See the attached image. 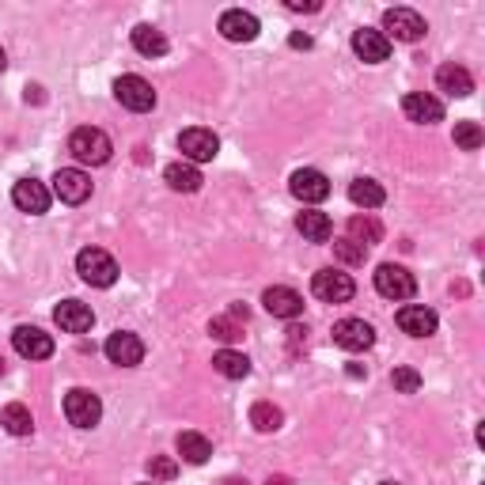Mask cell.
I'll use <instances>...</instances> for the list:
<instances>
[{"instance_id":"cell-27","label":"cell","mask_w":485,"mask_h":485,"mask_svg":"<svg viewBox=\"0 0 485 485\" xmlns=\"http://www.w3.org/2000/svg\"><path fill=\"white\" fill-rule=\"evenodd\" d=\"M179 455L190 466H201L212 455V443L201 436V433H179Z\"/></svg>"},{"instance_id":"cell-3","label":"cell","mask_w":485,"mask_h":485,"mask_svg":"<svg viewBox=\"0 0 485 485\" xmlns=\"http://www.w3.org/2000/svg\"><path fill=\"white\" fill-rule=\"evenodd\" d=\"M65 417H69V425H76V428H96L103 417L99 395L96 390H84V387H73L69 395H65Z\"/></svg>"},{"instance_id":"cell-9","label":"cell","mask_w":485,"mask_h":485,"mask_svg":"<svg viewBox=\"0 0 485 485\" xmlns=\"http://www.w3.org/2000/svg\"><path fill=\"white\" fill-rule=\"evenodd\" d=\"M334 345H342L345 353H364L375 345V330L364 319H342L334 322Z\"/></svg>"},{"instance_id":"cell-32","label":"cell","mask_w":485,"mask_h":485,"mask_svg":"<svg viewBox=\"0 0 485 485\" xmlns=\"http://www.w3.org/2000/svg\"><path fill=\"white\" fill-rule=\"evenodd\" d=\"M455 144L466 148V152L481 148V144H485V133H481L478 121H459V126H455Z\"/></svg>"},{"instance_id":"cell-18","label":"cell","mask_w":485,"mask_h":485,"mask_svg":"<svg viewBox=\"0 0 485 485\" xmlns=\"http://www.w3.org/2000/svg\"><path fill=\"white\" fill-rule=\"evenodd\" d=\"M53 319H58V327L65 334H88L91 322H96V312H91L88 304H80V300H61Z\"/></svg>"},{"instance_id":"cell-17","label":"cell","mask_w":485,"mask_h":485,"mask_svg":"<svg viewBox=\"0 0 485 485\" xmlns=\"http://www.w3.org/2000/svg\"><path fill=\"white\" fill-rule=\"evenodd\" d=\"M398 327L410 338H428V334H436V312L425 304H406L398 312Z\"/></svg>"},{"instance_id":"cell-24","label":"cell","mask_w":485,"mask_h":485,"mask_svg":"<svg viewBox=\"0 0 485 485\" xmlns=\"http://www.w3.org/2000/svg\"><path fill=\"white\" fill-rule=\"evenodd\" d=\"M133 50L144 53V58H164V53H167V38H164V31H156V27L141 23L137 31H133Z\"/></svg>"},{"instance_id":"cell-22","label":"cell","mask_w":485,"mask_h":485,"mask_svg":"<svg viewBox=\"0 0 485 485\" xmlns=\"http://www.w3.org/2000/svg\"><path fill=\"white\" fill-rule=\"evenodd\" d=\"M164 179H167V186L171 190H179V194H194V190H201V171L194 167V164H167V171H164Z\"/></svg>"},{"instance_id":"cell-40","label":"cell","mask_w":485,"mask_h":485,"mask_svg":"<svg viewBox=\"0 0 485 485\" xmlns=\"http://www.w3.org/2000/svg\"><path fill=\"white\" fill-rule=\"evenodd\" d=\"M224 485H247V481H239V478H227Z\"/></svg>"},{"instance_id":"cell-11","label":"cell","mask_w":485,"mask_h":485,"mask_svg":"<svg viewBox=\"0 0 485 485\" xmlns=\"http://www.w3.org/2000/svg\"><path fill=\"white\" fill-rule=\"evenodd\" d=\"M383 31H390L398 42H417V38H425L428 27L413 8H390L383 12Z\"/></svg>"},{"instance_id":"cell-2","label":"cell","mask_w":485,"mask_h":485,"mask_svg":"<svg viewBox=\"0 0 485 485\" xmlns=\"http://www.w3.org/2000/svg\"><path fill=\"white\" fill-rule=\"evenodd\" d=\"M69 152L80 159V164H91V167H99V164H106L111 159V137H106L103 129H96V126H84V129H76L73 137H69Z\"/></svg>"},{"instance_id":"cell-14","label":"cell","mask_w":485,"mask_h":485,"mask_svg":"<svg viewBox=\"0 0 485 485\" xmlns=\"http://www.w3.org/2000/svg\"><path fill=\"white\" fill-rule=\"evenodd\" d=\"M402 111H406V118L417 121V126H436V121H443V103L436 96H428V91H410V96L402 99Z\"/></svg>"},{"instance_id":"cell-41","label":"cell","mask_w":485,"mask_h":485,"mask_svg":"<svg viewBox=\"0 0 485 485\" xmlns=\"http://www.w3.org/2000/svg\"><path fill=\"white\" fill-rule=\"evenodd\" d=\"M0 375H4V360H0Z\"/></svg>"},{"instance_id":"cell-16","label":"cell","mask_w":485,"mask_h":485,"mask_svg":"<svg viewBox=\"0 0 485 485\" xmlns=\"http://www.w3.org/2000/svg\"><path fill=\"white\" fill-rule=\"evenodd\" d=\"M12 201H16L19 212H31V217H42L50 209V190L38 179H19L16 190H12Z\"/></svg>"},{"instance_id":"cell-13","label":"cell","mask_w":485,"mask_h":485,"mask_svg":"<svg viewBox=\"0 0 485 485\" xmlns=\"http://www.w3.org/2000/svg\"><path fill=\"white\" fill-rule=\"evenodd\" d=\"M292 194L300 197L304 205H319V201L330 197V182H327V174H322V171L304 167V171L292 174Z\"/></svg>"},{"instance_id":"cell-25","label":"cell","mask_w":485,"mask_h":485,"mask_svg":"<svg viewBox=\"0 0 485 485\" xmlns=\"http://www.w3.org/2000/svg\"><path fill=\"white\" fill-rule=\"evenodd\" d=\"M212 368H217L224 380H247V375H250V360L242 357V353H235V349H220V353L212 357Z\"/></svg>"},{"instance_id":"cell-43","label":"cell","mask_w":485,"mask_h":485,"mask_svg":"<svg viewBox=\"0 0 485 485\" xmlns=\"http://www.w3.org/2000/svg\"><path fill=\"white\" fill-rule=\"evenodd\" d=\"M144 485H152V481H144Z\"/></svg>"},{"instance_id":"cell-10","label":"cell","mask_w":485,"mask_h":485,"mask_svg":"<svg viewBox=\"0 0 485 485\" xmlns=\"http://www.w3.org/2000/svg\"><path fill=\"white\" fill-rule=\"evenodd\" d=\"M103 353H106V360H111V364H118V368H133V364L144 360V345H141L137 334L118 330V334H111V338H106Z\"/></svg>"},{"instance_id":"cell-15","label":"cell","mask_w":485,"mask_h":485,"mask_svg":"<svg viewBox=\"0 0 485 485\" xmlns=\"http://www.w3.org/2000/svg\"><path fill=\"white\" fill-rule=\"evenodd\" d=\"M262 304H266V312L273 315V319H296V315H304V296L296 292V289H285V285L266 289V292H262Z\"/></svg>"},{"instance_id":"cell-34","label":"cell","mask_w":485,"mask_h":485,"mask_svg":"<svg viewBox=\"0 0 485 485\" xmlns=\"http://www.w3.org/2000/svg\"><path fill=\"white\" fill-rule=\"evenodd\" d=\"M390 383H395V390H402V395H417V390H421V375L413 368H395Z\"/></svg>"},{"instance_id":"cell-12","label":"cell","mask_w":485,"mask_h":485,"mask_svg":"<svg viewBox=\"0 0 485 485\" xmlns=\"http://www.w3.org/2000/svg\"><path fill=\"white\" fill-rule=\"evenodd\" d=\"M12 345H16V353L23 360H46L53 357V338L46 330H38V327H19L16 334H12Z\"/></svg>"},{"instance_id":"cell-39","label":"cell","mask_w":485,"mask_h":485,"mask_svg":"<svg viewBox=\"0 0 485 485\" xmlns=\"http://www.w3.org/2000/svg\"><path fill=\"white\" fill-rule=\"evenodd\" d=\"M4 65H8V58H4V50H0V73H4Z\"/></svg>"},{"instance_id":"cell-19","label":"cell","mask_w":485,"mask_h":485,"mask_svg":"<svg viewBox=\"0 0 485 485\" xmlns=\"http://www.w3.org/2000/svg\"><path fill=\"white\" fill-rule=\"evenodd\" d=\"M220 35L227 42H254V38H258V19L242 8H232L220 16Z\"/></svg>"},{"instance_id":"cell-42","label":"cell","mask_w":485,"mask_h":485,"mask_svg":"<svg viewBox=\"0 0 485 485\" xmlns=\"http://www.w3.org/2000/svg\"><path fill=\"white\" fill-rule=\"evenodd\" d=\"M380 485H398V481H380Z\"/></svg>"},{"instance_id":"cell-38","label":"cell","mask_w":485,"mask_h":485,"mask_svg":"<svg viewBox=\"0 0 485 485\" xmlns=\"http://www.w3.org/2000/svg\"><path fill=\"white\" fill-rule=\"evenodd\" d=\"M269 485H292V478H285V474H277V478H269Z\"/></svg>"},{"instance_id":"cell-35","label":"cell","mask_w":485,"mask_h":485,"mask_svg":"<svg viewBox=\"0 0 485 485\" xmlns=\"http://www.w3.org/2000/svg\"><path fill=\"white\" fill-rule=\"evenodd\" d=\"M148 474L159 478V481H171L174 474H179V463L164 459V455H152V459H148Z\"/></svg>"},{"instance_id":"cell-8","label":"cell","mask_w":485,"mask_h":485,"mask_svg":"<svg viewBox=\"0 0 485 485\" xmlns=\"http://www.w3.org/2000/svg\"><path fill=\"white\" fill-rule=\"evenodd\" d=\"M53 194H58L65 205H84L91 197V179L80 167H61L53 174Z\"/></svg>"},{"instance_id":"cell-5","label":"cell","mask_w":485,"mask_h":485,"mask_svg":"<svg viewBox=\"0 0 485 485\" xmlns=\"http://www.w3.org/2000/svg\"><path fill=\"white\" fill-rule=\"evenodd\" d=\"M114 99L133 114H148L156 106V91L144 76H121L114 84Z\"/></svg>"},{"instance_id":"cell-21","label":"cell","mask_w":485,"mask_h":485,"mask_svg":"<svg viewBox=\"0 0 485 485\" xmlns=\"http://www.w3.org/2000/svg\"><path fill=\"white\" fill-rule=\"evenodd\" d=\"M436 84H440V91H448L451 99H466L470 91H474V76H470L463 65H440Z\"/></svg>"},{"instance_id":"cell-20","label":"cell","mask_w":485,"mask_h":485,"mask_svg":"<svg viewBox=\"0 0 485 485\" xmlns=\"http://www.w3.org/2000/svg\"><path fill=\"white\" fill-rule=\"evenodd\" d=\"M353 50H357V58L360 61H368V65H380L390 58V38L383 31H372V27H364V31L353 35Z\"/></svg>"},{"instance_id":"cell-6","label":"cell","mask_w":485,"mask_h":485,"mask_svg":"<svg viewBox=\"0 0 485 485\" xmlns=\"http://www.w3.org/2000/svg\"><path fill=\"white\" fill-rule=\"evenodd\" d=\"M312 292L319 296L322 304H345V300H353V277L342 273V269H319V273L312 277Z\"/></svg>"},{"instance_id":"cell-26","label":"cell","mask_w":485,"mask_h":485,"mask_svg":"<svg viewBox=\"0 0 485 485\" xmlns=\"http://www.w3.org/2000/svg\"><path fill=\"white\" fill-rule=\"evenodd\" d=\"M349 197H353V205L360 209H380L387 194H383V186L375 182V179H353V186H349Z\"/></svg>"},{"instance_id":"cell-1","label":"cell","mask_w":485,"mask_h":485,"mask_svg":"<svg viewBox=\"0 0 485 485\" xmlns=\"http://www.w3.org/2000/svg\"><path fill=\"white\" fill-rule=\"evenodd\" d=\"M76 273L96 289H111L118 281V262L106 254L103 247H84L76 254Z\"/></svg>"},{"instance_id":"cell-31","label":"cell","mask_w":485,"mask_h":485,"mask_svg":"<svg viewBox=\"0 0 485 485\" xmlns=\"http://www.w3.org/2000/svg\"><path fill=\"white\" fill-rule=\"evenodd\" d=\"M209 334H212L217 342H227V345H232V342L242 338V322H239L235 315H217V319L209 322Z\"/></svg>"},{"instance_id":"cell-29","label":"cell","mask_w":485,"mask_h":485,"mask_svg":"<svg viewBox=\"0 0 485 485\" xmlns=\"http://www.w3.org/2000/svg\"><path fill=\"white\" fill-rule=\"evenodd\" d=\"M0 425H4L12 436H31V428H35V421H31V410L19 406V402H12V406L0 410Z\"/></svg>"},{"instance_id":"cell-23","label":"cell","mask_w":485,"mask_h":485,"mask_svg":"<svg viewBox=\"0 0 485 485\" xmlns=\"http://www.w3.org/2000/svg\"><path fill=\"white\" fill-rule=\"evenodd\" d=\"M296 227H300V235L312 239V242H327L330 232H334L330 217H327V212H319V209H304L300 217H296Z\"/></svg>"},{"instance_id":"cell-36","label":"cell","mask_w":485,"mask_h":485,"mask_svg":"<svg viewBox=\"0 0 485 485\" xmlns=\"http://www.w3.org/2000/svg\"><path fill=\"white\" fill-rule=\"evenodd\" d=\"M289 8L292 12H319L322 4H319V0H289Z\"/></svg>"},{"instance_id":"cell-4","label":"cell","mask_w":485,"mask_h":485,"mask_svg":"<svg viewBox=\"0 0 485 485\" xmlns=\"http://www.w3.org/2000/svg\"><path fill=\"white\" fill-rule=\"evenodd\" d=\"M375 292H380L383 300H410L417 292V281H413L410 269H402L395 262H383L375 269Z\"/></svg>"},{"instance_id":"cell-37","label":"cell","mask_w":485,"mask_h":485,"mask_svg":"<svg viewBox=\"0 0 485 485\" xmlns=\"http://www.w3.org/2000/svg\"><path fill=\"white\" fill-rule=\"evenodd\" d=\"M292 46H296V50H300V46L307 50V46H312V38H307V35H292Z\"/></svg>"},{"instance_id":"cell-30","label":"cell","mask_w":485,"mask_h":485,"mask_svg":"<svg viewBox=\"0 0 485 485\" xmlns=\"http://www.w3.org/2000/svg\"><path fill=\"white\" fill-rule=\"evenodd\" d=\"M281 421H285V413H281L273 402H258V406L250 410V425L258 428V433H277Z\"/></svg>"},{"instance_id":"cell-7","label":"cell","mask_w":485,"mask_h":485,"mask_svg":"<svg viewBox=\"0 0 485 485\" xmlns=\"http://www.w3.org/2000/svg\"><path fill=\"white\" fill-rule=\"evenodd\" d=\"M179 152L186 156V164H209V159H217V152H220V137L212 129H182Z\"/></svg>"},{"instance_id":"cell-28","label":"cell","mask_w":485,"mask_h":485,"mask_svg":"<svg viewBox=\"0 0 485 485\" xmlns=\"http://www.w3.org/2000/svg\"><path fill=\"white\" fill-rule=\"evenodd\" d=\"M345 239H353V242H360V247L368 250V247H375V242L383 239V227H380L375 217H353V220H349V235Z\"/></svg>"},{"instance_id":"cell-33","label":"cell","mask_w":485,"mask_h":485,"mask_svg":"<svg viewBox=\"0 0 485 485\" xmlns=\"http://www.w3.org/2000/svg\"><path fill=\"white\" fill-rule=\"evenodd\" d=\"M334 258L345 262V266H364L368 250H364L360 242H353V239H334Z\"/></svg>"}]
</instances>
